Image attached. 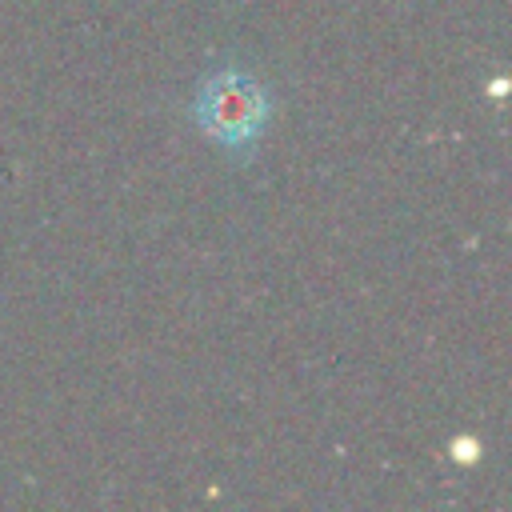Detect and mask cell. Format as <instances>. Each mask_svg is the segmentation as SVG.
I'll return each instance as SVG.
<instances>
[{
    "instance_id": "6da1fadb",
    "label": "cell",
    "mask_w": 512,
    "mask_h": 512,
    "mask_svg": "<svg viewBox=\"0 0 512 512\" xmlns=\"http://www.w3.org/2000/svg\"><path fill=\"white\" fill-rule=\"evenodd\" d=\"M192 116L204 128V136H212L224 148H248L264 124H268V96L264 84L252 80L240 68H216L212 76L200 80L196 96H192Z\"/></svg>"
}]
</instances>
